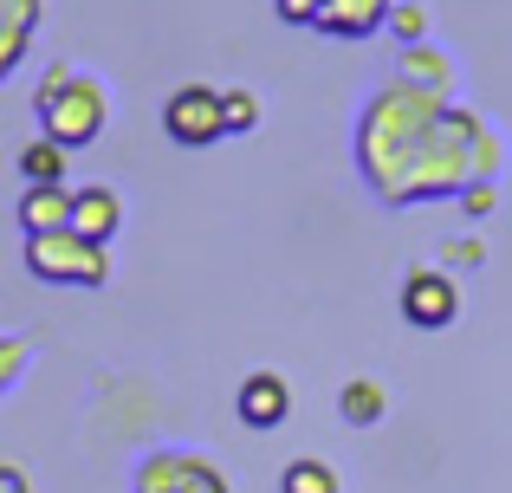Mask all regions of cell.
<instances>
[{
    "label": "cell",
    "instance_id": "cell-4",
    "mask_svg": "<svg viewBox=\"0 0 512 493\" xmlns=\"http://www.w3.org/2000/svg\"><path fill=\"white\" fill-rule=\"evenodd\" d=\"M137 493H234L227 487V468L208 455V448H188V442H169V448H150L137 461Z\"/></svg>",
    "mask_w": 512,
    "mask_h": 493
},
{
    "label": "cell",
    "instance_id": "cell-13",
    "mask_svg": "<svg viewBox=\"0 0 512 493\" xmlns=\"http://www.w3.org/2000/svg\"><path fill=\"white\" fill-rule=\"evenodd\" d=\"M383 409H389V390H383L376 377H350V383H344L338 416L350 422V429H376V422H383Z\"/></svg>",
    "mask_w": 512,
    "mask_h": 493
},
{
    "label": "cell",
    "instance_id": "cell-5",
    "mask_svg": "<svg viewBox=\"0 0 512 493\" xmlns=\"http://www.w3.org/2000/svg\"><path fill=\"white\" fill-rule=\"evenodd\" d=\"M163 130L182 150H208L227 137V98L214 85H175L163 98Z\"/></svg>",
    "mask_w": 512,
    "mask_h": 493
},
{
    "label": "cell",
    "instance_id": "cell-18",
    "mask_svg": "<svg viewBox=\"0 0 512 493\" xmlns=\"http://www.w3.org/2000/svg\"><path fill=\"white\" fill-rule=\"evenodd\" d=\"M279 20L286 26H318V13H325V0H273Z\"/></svg>",
    "mask_w": 512,
    "mask_h": 493
},
{
    "label": "cell",
    "instance_id": "cell-11",
    "mask_svg": "<svg viewBox=\"0 0 512 493\" xmlns=\"http://www.w3.org/2000/svg\"><path fill=\"white\" fill-rule=\"evenodd\" d=\"M39 20H46V0H0V85H7V72L26 59Z\"/></svg>",
    "mask_w": 512,
    "mask_h": 493
},
{
    "label": "cell",
    "instance_id": "cell-6",
    "mask_svg": "<svg viewBox=\"0 0 512 493\" xmlns=\"http://www.w3.org/2000/svg\"><path fill=\"white\" fill-rule=\"evenodd\" d=\"M396 305H402V318H409L415 331H448L454 318H461V286H454L441 266H409Z\"/></svg>",
    "mask_w": 512,
    "mask_h": 493
},
{
    "label": "cell",
    "instance_id": "cell-12",
    "mask_svg": "<svg viewBox=\"0 0 512 493\" xmlns=\"http://www.w3.org/2000/svg\"><path fill=\"white\" fill-rule=\"evenodd\" d=\"M396 78H409V85H422V91H441V98L454 91V65L441 59L428 39H415V46L396 52Z\"/></svg>",
    "mask_w": 512,
    "mask_h": 493
},
{
    "label": "cell",
    "instance_id": "cell-10",
    "mask_svg": "<svg viewBox=\"0 0 512 493\" xmlns=\"http://www.w3.org/2000/svg\"><path fill=\"white\" fill-rule=\"evenodd\" d=\"M20 228L26 234H52V228H72V189L65 182H26L20 189Z\"/></svg>",
    "mask_w": 512,
    "mask_h": 493
},
{
    "label": "cell",
    "instance_id": "cell-2",
    "mask_svg": "<svg viewBox=\"0 0 512 493\" xmlns=\"http://www.w3.org/2000/svg\"><path fill=\"white\" fill-rule=\"evenodd\" d=\"M33 117H39V137L65 143V150H85L111 124V85L72 59H52L33 91Z\"/></svg>",
    "mask_w": 512,
    "mask_h": 493
},
{
    "label": "cell",
    "instance_id": "cell-7",
    "mask_svg": "<svg viewBox=\"0 0 512 493\" xmlns=\"http://www.w3.org/2000/svg\"><path fill=\"white\" fill-rule=\"evenodd\" d=\"M234 416L247 422V429H279V422L292 416V383L279 377V370H253V377H240Z\"/></svg>",
    "mask_w": 512,
    "mask_h": 493
},
{
    "label": "cell",
    "instance_id": "cell-15",
    "mask_svg": "<svg viewBox=\"0 0 512 493\" xmlns=\"http://www.w3.org/2000/svg\"><path fill=\"white\" fill-rule=\"evenodd\" d=\"M65 163H72V150H65V143H52V137H33L20 150V176L26 182H65Z\"/></svg>",
    "mask_w": 512,
    "mask_h": 493
},
{
    "label": "cell",
    "instance_id": "cell-16",
    "mask_svg": "<svg viewBox=\"0 0 512 493\" xmlns=\"http://www.w3.org/2000/svg\"><path fill=\"white\" fill-rule=\"evenodd\" d=\"M26 357H33V344L20 338V331H0V396L20 383V370H26Z\"/></svg>",
    "mask_w": 512,
    "mask_h": 493
},
{
    "label": "cell",
    "instance_id": "cell-19",
    "mask_svg": "<svg viewBox=\"0 0 512 493\" xmlns=\"http://www.w3.org/2000/svg\"><path fill=\"white\" fill-rule=\"evenodd\" d=\"M389 26L402 33V46H415V39L428 33V13H422V7H396V13H389Z\"/></svg>",
    "mask_w": 512,
    "mask_h": 493
},
{
    "label": "cell",
    "instance_id": "cell-3",
    "mask_svg": "<svg viewBox=\"0 0 512 493\" xmlns=\"http://www.w3.org/2000/svg\"><path fill=\"white\" fill-rule=\"evenodd\" d=\"M26 273L46 279V286H78L98 292L111 279V247L91 241L78 228H52V234H26Z\"/></svg>",
    "mask_w": 512,
    "mask_h": 493
},
{
    "label": "cell",
    "instance_id": "cell-17",
    "mask_svg": "<svg viewBox=\"0 0 512 493\" xmlns=\"http://www.w3.org/2000/svg\"><path fill=\"white\" fill-rule=\"evenodd\" d=\"M221 98H227V130H253L260 124V98H253L247 85H227Z\"/></svg>",
    "mask_w": 512,
    "mask_h": 493
},
{
    "label": "cell",
    "instance_id": "cell-8",
    "mask_svg": "<svg viewBox=\"0 0 512 493\" xmlns=\"http://www.w3.org/2000/svg\"><path fill=\"white\" fill-rule=\"evenodd\" d=\"M72 228L111 247V241H117V228H124V195H117L111 182H91V189H72Z\"/></svg>",
    "mask_w": 512,
    "mask_h": 493
},
{
    "label": "cell",
    "instance_id": "cell-14",
    "mask_svg": "<svg viewBox=\"0 0 512 493\" xmlns=\"http://www.w3.org/2000/svg\"><path fill=\"white\" fill-rule=\"evenodd\" d=\"M279 493H344V481L325 455H299L279 468Z\"/></svg>",
    "mask_w": 512,
    "mask_h": 493
},
{
    "label": "cell",
    "instance_id": "cell-20",
    "mask_svg": "<svg viewBox=\"0 0 512 493\" xmlns=\"http://www.w3.org/2000/svg\"><path fill=\"white\" fill-rule=\"evenodd\" d=\"M0 493H33V481H26L20 461H0Z\"/></svg>",
    "mask_w": 512,
    "mask_h": 493
},
{
    "label": "cell",
    "instance_id": "cell-1",
    "mask_svg": "<svg viewBox=\"0 0 512 493\" xmlns=\"http://www.w3.org/2000/svg\"><path fill=\"white\" fill-rule=\"evenodd\" d=\"M500 163L506 137L474 104H448L441 91H422L396 72L370 91L357 117V176L383 208L461 195L467 182H493Z\"/></svg>",
    "mask_w": 512,
    "mask_h": 493
},
{
    "label": "cell",
    "instance_id": "cell-9",
    "mask_svg": "<svg viewBox=\"0 0 512 493\" xmlns=\"http://www.w3.org/2000/svg\"><path fill=\"white\" fill-rule=\"evenodd\" d=\"M389 13H396V0H325V13H318V33L331 39H370L389 26Z\"/></svg>",
    "mask_w": 512,
    "mask_h": 493
}]
</instances>
